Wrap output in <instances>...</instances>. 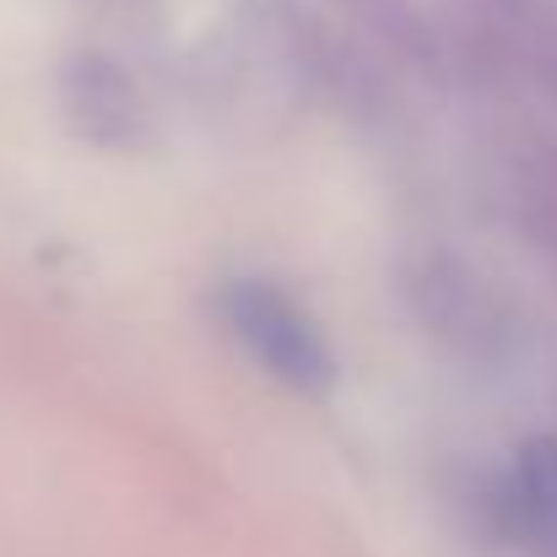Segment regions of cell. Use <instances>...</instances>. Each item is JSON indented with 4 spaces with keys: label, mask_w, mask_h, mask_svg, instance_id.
<instances>
[{
    "label": "cell",
    "mask_w": 557,
    "mask_h": 557,
    "mask_svg": "<svg viewBox=\"0 0 557 557\" xmlns=\"http://www.w3.org/2000/svg\"><path fill=\"white\" fill-rule=\"evenodd\" d=\"M222 325L233 331L238 347H249V358L271 379L293 384V389H325L331 384V347L320 336V325L271 282H227L222 287Z\"/></svg>",
    "instance_id": "1"
},
{
    "label": "cell",
    "mask_w": 557,
    "mask_h": 557,
    "mask_svg": "<svg viewBox=\"0 0 557 557\" xmlns=\"http://www.w3.org/2000/svg\"><path fill=\"white\" fill-rule=\"evenodd\" d=\"M515 487H520V504L536 520V531L557 536V438H536L520 449Z\"/></svg>",
    "instance_id": "2"
}]
</instances>
